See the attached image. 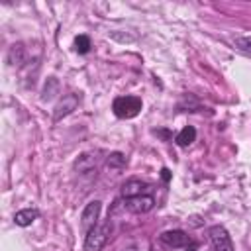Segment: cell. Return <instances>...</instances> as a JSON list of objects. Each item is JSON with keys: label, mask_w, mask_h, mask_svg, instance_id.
<instances>
[{"label": "cell", "mask_w": 251, "mask_h": 251, "mask_svg": "<svg viewBox=\"0 0 251 251\" xmlns=\"http://www.w3.org/2000/svg\"><path fill=\"white\" fill-rule=\"evenodd\" d=\"M141 108H143V102H141L139 96H129V94H126V96L114 98V102H112L114 114H116L118 118H122V120H131V118H135V116L141 112Z\"/></svg>", "instance_id": "cell-1"}, {"label": "cell", "mask_w": 251, "mask_h": 251, "mask_svg": "<svg viewBox=\"0 0 251 251\" xmlns=\"http://www.w3.org/2000/svg\"><path fill=\"white\" fill-rule=\"evenodd\" d=\"M110 233H112V222L110 220L94 226L84 237V251H102L110 239Z\"/></svg>", "instance_id": "cell-2"}, {"label": "cell", "mask_w": 251, "mask_h": 251, "mask_svg": "<svg viewBox=\"0 0 251 251\" xmlns=\"http://www.w3.org/2000/svg\"><path fill=\"white\" fill-rule=\"evenodd\" d=\"M100 210H102V202L100 200H92L84 206L82 214H80V227L84 233H88L94 226H98V218H100Z\"/></svg>", "instance_id": "cell-3"}, {"label": "cell", "mask_w": 251, "mask_h": 251, "mask_svg": "<svg viewBox=\"0 0 251 251\" xmlns=\"http://www.w3.org/2000/svg\"><path fill=\"white\" fill-rule=\"evenodd\" d=\"M210 239H212L214 251H235L231 235L227 233V229L224 226H212L210 227Z\"/></svg>", "instance_id": "cell-4"}, {"label": "cell", "mask_w": 251, "mask_h": 251, "mask_svg": "<svg viewBox=\"0 0 251 251\" xmlns=\"http://www.w3.org/2000/svg\"><path fill=\"white\" fill-rule=\"evenodd\" d=\"M155 198L153 194H143V196H133V198H124V208L131 214H147L153 210Z\"/></svg>", "instance_id": "cell-5"}, {"label": "cell", "mask_w": 251, "mask_h": 251, "mask_svg": "<svg viewBox=\"0 0 251 251\" xmlns=\"http://www.w3.org/2000/svg\"><path fill=\"white\" fill-rule=\"evenodd\" d=\"M159 241L167 247H175V249H180V247H188L192 243L190 235L184 233L182 229H169V231H163L159 235Z\"/></svg>", "instance_id": "cell-6"}, {"label": "cell", "mask_w": 251, "mask_h": 251, "mask_svg": "<svg viewBox=\"0 0 251 251\" xmlns=\"http://www.w3.org/2000/svg\"><path fill=\"white\" fill-rule=\"evenodd\" d=\"M151 192H153V186L141 178H129L122 184V198H133V196H143Z\"/></svg>", "instance_id": "cell-7"}, {"label": "cell", "mask_w": 251, "mask_h": 251, "mask_svg": "<svg viewBox=\"0 0 251 251\" xmlns=\"http://www.w3.org/2000/svg\"><path fill=\"white\" fill-rule=\"evenodd\" d=\"M76 104H78V96L76 94H67V96H63V100L55 106V114H53V122H59L61 118H65V116H69L75 108H76Z\"/></svg>", "instance_id": "cell-8"}, {"label": "cell", "mask_w": 251, "mask_h": 251, "mask_svg": "<svg viewBox=\"0 0 251 251\" xmlns=\"http://www.w3.org/2000/svg\"><path fill=\"white\" fill-rule=\"evenodd\" d=\"M37 218H39V210H35V208H24V210H18V212L14 214V222H16V226H20V227L31 226Z\"/></svg>", "instance_id": "cell-9"}, {"label": "cell", "mask_w": 251, "mask_h": 251, "mask_svg": "<svg viewBox=\"0 0 251 251\" xmlns=\"http://www.w3.org/2000/svg\"><path fill=\"white\" fill-rule=\"evenodd\" d=\"M194 139H196V129H194L192 126H184V127L178 131V135L175 137L176 145H180V147H188Z\"/></svg>", "instance_id": "cell-10"}, {"label": "cell", "mask_w": 251, "mask_h": 251, "mask_svg": "<svg viewBox=\"0 0 251 251\" xmlns=\"http://www.w3.org/2000/svg\"><path fill=\"white\" fill-rule=\"evenodd\" d=\"M8 61H10V65H22V61H24V45H12V49H10V53H8Z\"/></svg>", "instance_id": "cell-11"}, {"label": "cell", "mask_w": 251, "mask_h": 251, "mask_svg": "<svg viewBox=\"0 0 251 251\" xmlns=\"http://www.w3.org/2000/svg\"><path fill=\"white\" fill-rule=\"evenodd\" d=\"M233 47L245 55H251V37L249 35H241V37H235L233 39Z\"/></svg>", "instance_id": "cell-12"}, {"label": "cell", "mask_w": 251, "mask_h": 251, "mask_svg": "<svg viewBox=\"0 0 251 251\" xmlns=\"http://www.w3.org/2000/svg\"><path fill=\"white\" fill-rule=\"evenodd\" d=\"M75 49H76V53H80V55L88 53V51H90V37H88V35H76V37H75Z\"/></svg>", "instance_id": "cell-13"}, {"label": "cell", "mask_w": 251, "mask_h": 251, "mask_svg": "<svg viewBox=\"0 0 251 251\" xmlns=\"http://www.w3.org/2000/svg\"><path fill=\"white\" fill-rule=\"evenodd\" d=\"M106 163H108L110 169H122L126 165V157L122 153H112V155H108V161Z\"/></svg>", "instance_id": "cell-14"}, {"label": "cell", "mask_w": 251, "mask_h": 251, "mask_svg": "<svg viewBox=\"0 0 251 251\" xmlns=\"http://www.w3.org/2000/svg\"><path fill=\"white\" fill-rule=\"evenodd\" d=\"M161 176H163L165 182H169V180H171V173H169V169H163V171H161Z\"/></svg>", "instance_id": "cell-15"}, {"label": "cell", "mask_w": 251, "mask_h": 251, "mask_svg": "<svg viewBox=\"0 0 251 251\" xmlns=\"http://www.w3.org/2000/svg\"><path fill=\"white\" fill-rule=\"evenodd\" d=\"M184 251H198V245H196V243L192 241V243H190L188 247H184Z\"/></svg>", "instance_id": "cell-16"}, {"label": "cell", "mask_w": 251, "mask_h": 251, "mask_svg": "<svg viewBox=\"0 0 251 251\" xmlns=\"http://www.w3.org/2000/svg\"><path fill=\"white\" fill-rule=\"evenodd\" d=\"M124 251H135V249H124Z\"/></svg>", "instance_id": "cell-17"}]
</instances>
